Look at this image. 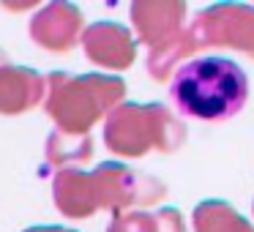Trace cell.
<instances>
[{"label": "cell", "instance_id": "1", "mask_svg": "<svg viewBox=\"0 0 254 232\" xmlns=\"http://www.w3.org/2000/svg\"><path fill=\"white\" fill-rule=\"evenodd\" d=\"M170 96L183 117L227 120L246 104L249 77L230 58H197L178 66L170 82Z\"/></svg>", "mask_w": 254, "mask_h": 232}, {"label": "cell", "instance_id": "2", "mask_svg": "<svg viewBox=\"0 0 254 232\" xmlns=\"http://www.w3.org/2000/svg\"><path fill=\"white\" fill-rule=\"evenodd\" d=\"M126 99V82L107 74H66L47 77L44 110L58 123V131L85 137L96 120L110 115Z\"/></svg>", "mask_w": 254, "mask_h": 232}, {"label": "cell", "instance_id": "3", "mask_svg": "<svg viewBox=\"0 0 254 232\" xmlns=\"http://www.w3.org/2000/svg\"><path fill=\"white\" fill-rule=\"evenodd\" d=\"M186 142V123L164 104L123 101L104 120V145L115 156L139 159L148 150L172 153Z\"/></svg>", "mask_w": 254, "mask_h": 232}, {"label": "cell", "instance_id": "4", "mask_svg": "<svg viewBox=\"0 0 254 232\" xmlns=\"http://www.w3.org/2000/svg\"><path fill=\"white\" fill-rule=\"evenodd\" d=\"M90 175H93L99 208L112 210V216L128 213V210L137 208H150V205L161 202L167 194L164 183L159 177L134 172L126 164H118V161H104Z\"/></svg>", "mask_w": 254, "mask_h": 232}, {"label": "cell", "instance_id": "5", "mask_svg": "<svg viewBox=\"0 0 254 232\" xmlns=\"http://www.w3.org/2000/svg\"><path fill=\"white\" fill-rule=\"evenodd\" d=\"M197 50L202 47H230L254 58V6L219 3L199 11L189 25Z\"/></svg>", "mask_w": 254, "mask_h": 232}, {"label": "cell", "instance_id": "6", "mask_svg": "<svg viewBox=\"0 0 254 232\" xmlns=\"http://www.w3.org/2000/svg\"><path fill=\"white\" fill-rule=\"evenodd\" d=\"M131 22L137 28V39L148 50L175 41L186 25V3L175 0H139L131 6Z\"/></svg>", "mask_w": 254, "mask_h": 232}, {"label": "cell", "instance_id": "7", "mask_svg": "<svg viewBox=\"0 0 254 232\" xmlns=\"http://www.w3.org/2000/svg\"><path fill=\"white\" fill-rule=\"evenodd\" d=\"M82 33V11L71 3H50L30 19V39L47 52L74 50Z\"/></svg>", "mask_w": 254, "mask_h": 232}, {"label": "cell", "instance_id": "8", "mask_svg": "<svg viewBox=\"0 0 254 232\" xmlns=\"http://www.w3.org/2000/svg\"><path fill=\"white\" fill-rule=\"evenodd\" d=\"M82 50L90 63L112 71H123L134 63L137 44L131 33L118 22H93L82 33Z\"/></svg>", "mask_w": 254, "mask_h": 232}, {"label": "cell", "instance_id": "9", "mask_svg": "<svg viewBox=\"0 0 254 232\" xmlns=\"http://www.w3.org/2000/svg\"><path fill=\"white\" fill-rule=\"evenodd\" d=\"M47 96V77L25 66L0 63V115L33 110Z\"/></svg>", "mask_w": 254, "mask_h": 232}, {"label": "cell", "instance_id": "10", "mask_svg": "<svg viewBox=\"0 0 254 232\" xmlns=\"http://www.w3.org/2000/svg\"><path fill=\"white\" fill-rule=\"evenodd\" d=\"M52 197L63 216L68 219H88L99 208V197H96L93 175L82 170H63L55 175L52 183Z\"/></svg>", "mask_w": 254, "mask_h": 232}, {"label": "cell", "instance_id": "11", "mask_svg": "<svg viewBox=\"0 0 254 232\" xmlns=\"http://www.w3.org/2000/svg\"><path fill=\"white\" fill-rule=\"evenodd\" d=\"M194 232H254V227L224 199H205L191 213Z\"/></svg>", "mask_w": 254, "mask_h": 232}, {"label": "cell", "instance_id": "12", "mask_svg": "<svg viewBox=\"0 0 254 232\" xmlns=\"http://www.w3.org/2000/svg\"><path fill=\"white\" fill-rule=\"evenodd\" d=\"M93 156V139L90 134L85 137H74V134H63V131H52L47 137V161L50 167L58 170H77V164H85Z\"/></svg>", "mask_w": 254, "mask_h": 232}, {"label": "cell", "instance_id": "13", "mask_svg": "<svg viewBox=\"0 0 254 232\" xmlns=\"http://www.w3.org/2000/svg\"><path fill=\"white\" fill-rule=\"evenodd\" d=\"M194 52H197V44H194L191 33H189V28H186L175 41L148 52V74L153 79H159V82H164V79H170L172 74L178 71L175 68L178 63H181L183 58L194 55Z\"/></svg>", "mask_w": 254, "mask_h": 232}, {"label": "cell", "instance_id": "14", "mask_svg": "<svg viewBox=\"0 0 254 232\" xmlns=\"http://www.w3.org/2000/svg\"><path fill=\"white\" fill-rule=\"evenodd\" d=\"M107 232H156V216L148 210H128V213L112 216Z\"/></svg>", "mask_w": 254, "mask_h": 232}, {"label": "cell", "instance_id": "15", "mask_svg": "<svg viewBox=\"0 0 254 232\" xmlns=\"http://www.w3.org/2000/svg\"><path fill=\"white\" fill-rule=\"evenodd\" d=\"M153 216H156V232H186L183 216L175 208H159Z\"/></svg>", "mask_w": 254, "mask_h": 232}, {"label": "cell", "instance_id": "16", "mask_svg": "<svg viewBox=\"0 0 254 232\" xmlns=\"http://www.w3.org/2000/svg\"><path fill=\"white\" fill-rule=\"evenodd\" d=\"M25 232H77V230H66V227H30Z\"/></svg>", "mask_w": 254, "mask_h": 232}]
</instances>
